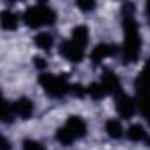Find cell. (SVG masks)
<instances>
[{
    "label": "cell",
    "mask_w": 150,
    "mask_h": 150,
    "mask_svg": "<svg viewBox=\"0 0 150 150\" xmlns=\"http://www.w3.org/2000/svg\"><path fill=\"white\" fill-rule=\"evenodd\" d=\"M122 28H124V44H122V63L129 65L138 61L142 52V38L138 21L134 19V14H122Z\"/></svg>",
    "instance_id": "1"
},
{
    "label": "cell",
    "mask_w": 150,
    "mask_h": 150,
    "mask_svg": "<svg viewBox=\"0 0 150 150\" xmlns=\"http://www.w3.org/2000/svg\"><path fill=\"white\" fill-rule=\"evenodd\" d=\"M86 133H87L86 122L79 115H72V117H68V120L65 122V126H61L56 131V140L61 145H72L75 140L84 138Z\"/></svg>",
    "instance_id": "2"
},
{
    "label": "cell",
    "mask_w": 150,
    "mask_h": 150,
    "mask_svg": "<svg viewBox=\"0 0 150 150\" xmlns=\"http://www.w3.org/2000/svg\"><path fill=\"white\" fill-rule=\"evenodd\" d=\"M23 21L30 28H40V26H51L56 21V12L47 5H35L28 7L23 14Z\"/></svg>",
    "instance_id": "3"
},
{
    "label": "cell",
    "mask_w": 150,
    "mask_h": 150,
    "mask_svg": "<svg viewBox=\"0 0 150 150\" xmlns=\"http://www.w3.org/2000/svg\"><path fill=\"white\" fill-rule=\"evenodd\" d=\"M38 82H40L42 89L45 91V94H49L51 98H65L70 93V84H68L67 77L42 74L38 77Z\"/></svg>",
    "instance_id": "4"
},
{
    "label": "cell",
    "mask_w": 150,
    "mask_h": 150,
    "mask_svg": "<svg viewBox=\"0 0 150 150\" xmlns=\"http://www.w3.org/2000/svg\"><path fill=\"white\" fill-rule=\"evenodd\" d=\"M59 54L63 56V58H67L68 61H72V63H80L82 59H84V47H80V45H77L75 42L72 40H65V42H61V45H59Z\"/></svg>",
    "instance_id": "5"
},
{
    "label": "cell",
    "mask_w": 150,
    "mask_h": 150,
    "mask_svg": "<svg viewBox=\"0 0 150 150\" xmlns=\"http://www.w3.org/2000/svg\"><path fill=\"white\" fill-rule=\"evenodd\" d=\"M115 108H117V113L122 119H129V117H133V113L136 110V103L127 94L120 93V94L115 96Z\"/></svg>",
    "instance_id": "6"
},
{
    "label": "cell",
    "mask_w": 150,
    "mask_h": 150,
    "mask_svg": "<svg viewBox=\"0 0 150 150\" xmlns=\"http://www.w3.org/2000/svg\"><path fill=\"white\" fill-rule=\"evenodd\" d=\"M101 86L105 87L107 94L117 96V94L124 93V91H122V82H120V79L113 74L112 70H105V72H103V75H101Z\"/></svg>",
    "instance_id": "7"
},
{
    "label": "cell",
    "mask_w": 150,
    "mask_h": 150,
    "mask_svg": "<svg viewBox=\"0 0 150 150\" xmlns=\"http://www.w3.org/2000/svg\"><path fill=\"white\" fill-rule=\"evenodd\" d=\"M119 52L117 45H112V44H98L93 51H91V59L94 65H100L103 59L110 58V56H115Z\"/></svg>",
    "instance_id": "8"
},
{
    "label": "cell",
    "mask_w": 150,
    "mask_h": 150,
    "mask_svg": "<svg viewBox=\"0 0 150 150\" xmlns=\"http://www.w3.org/2000/svg\"><path fill=\"white\" fill-rule=\"evenodd\" d=\"M12 110H14V113L19 117V119H30L32 115H33V112H35V107H33V101L30 100V98H18L14 103H12Z\"/></svg>",
    "instance_id": "9"
},
{
    "label": "cell",
    "mask_w": 150,
    "mask_h": 150,
    "mask_svg": "<svg viewBox=\"0 0 150 150\" xmlns=\"http://www.w3.org/2000/svg\"><path fill=\"white\" fill-rule=\"evenodd\" d=\"M19 25V16L12 11H2L0 12V26L2 30H7V32H12L16 30Z\"/></svg>",
    "instance_id": "10"
},
{
    "label": "cell",
    "mask_w": 150,
    "mask_h": 150,
    "mask_svg": "<svg viewBox=\"0 0 150 150\" xmlns=\"http://www.w3.org/2000/svg\"><path fill=\"white\" fill-rule=\"evenodd\" d=\"M136 89L138 93H150V59L145 63L136 79Z\"/></svg>",
    "instance_id": "11"
},
{
    "label": "cell",
    "mask_w": 150,
    "mask_h": 150,
    "mask_svg": "<svg viewBox=\"0 0 150 150\" xmlns=\"http://www.w3.org/2000/svg\"><path fill=\"white\" fill-rule=\"evenodd\" d=\"M72 42H75L77 45H80V47H86L87 45V42H89V30L86 28V26H75L74 30H72V38H70Z\"/></svg>",
    "instance_id": "12"
},
{
    "label": "cell",
    "mask_w": 150,
    "mask_h": 150,
    "mask_svg": "<svg viewBox=\"0 0 150 150\" xmlns=\"http://www.w3.org/2000/svg\"><path fill=\"white\" fill-rule=\"evenodd\" d=\"M134 103H136L140 113L145 115L147 120H150V93H138Z\"/></svg>",
    "instance_id": "13"
},
{
    "label": "cell",
    "mask_w": 150,
    "mask_h": 150,
    "mask_svg": "<svg viewBox=\"0 0 150 150\" xmlns=\"http://www.w3.org/2000/svg\"><path fill=\"white\" fill-rule=\"evenodd\" d=\"M14 110H12V105L9 101H5L2 96H0V122L4 124H11L14 120Z\"/></svg>",
    "instance_id": "14"
},
{
    "label": "cell",
    "mask_w": 150,
    "mask_h": 150,
    "mask_svg": "<svg viewBox=\"0 0 150 150\" xmlns=\"http://www.w3.org/2000/svg\"><path fill=\"white\" fill-rule=\"evenodd\" d=\"M105 131H107V134L113 138V140H119V138H122V134H124V129H122V124L119 122V120H108L107 124H105Z\"/></svg>",
    "instance_id": "15"
},
{
    "label": "cell",
    "mask_w": 150,
    "mask_h": 150,
    "mask_svg": "<svg viewBox=\"0 0 150 150\" xmlns=\"http://www.w3.org/2000/svg\"><path fill=\"white\" fill-rule=\"evenodd\" d=\"M127 138L131 142H143V140H147V131L143 129L142 124H133L127 129Z\"/></svg>",
    "instance_id": "16"
},
{
    "label": "cell",
    "mask_w": 150,
    "mask_h": 150,
    "mask_svg": "<svg viewBox=\"0 0 150 150\" xmlns=\"http://www.w3.org/2000/svg\"><path fill=\"white\" fill-rule=\"evenodd\" d=\"M35 44H37L38 49H42V51H51V47H52V44H54V38H52L51 33L42 32V33H37Z\"/></svg>",
    "instance_id": "17"
},
{
    "label": "cell",
    "mask_w": 150,
    "mask_h": 150,
    "mask_svg": "<svg viewBox=\"0 0 150 150\" xmlns=\"http://www.w3.org/2000/svg\"><path fill=\"white\" fill-rule=\"evenodd\" d=\"M86 94H89L93 100H101V98L107 96V91L101 86V82H94V84H91V86L86 87Z\"/></svg>",
    "instance_id": "18"
},
{
    "label": "cell",
    "mask_w": 150,
    "mask_h": 150,
    "mask_svg": "<svg viewBox=\"0 0 150 150\" xmlns=\"http://www.w3.org/2000/svg\"><path fill=\"white\" fill-rule=\"evenodd\" d=\"M77 7L84 12H91L96 7V0H77Z\"/></svg>",
    "instance_id": "19"
},
{
    "label": "cell",
    "mask_w": 150,
    "mask_h": 150,
    "mask_svg": "<svg viewBox=\"0 0 150 150\" xmlns=\"http://www.w3.org/2000/svg\"><path fill=\"white\" fill-rule=\"evenodd\" d=\"M23 150H45L38 142H33V140H25L23 143Z\"/></svg>",
    "instance_id": "20"
},
{
    "label": "cell",
    "mask_w": 150,
    "mask_h": 150,
    "mask_svg": "<svg viewBox=\"0 0 150 150\" xmlns=\"http://www.w3.org/2000/svg\"><path fill=\"white\" fill-rule=\"evenodd\" d=\"M70 93L82 98V96H86V87H82L80 84H70Z\"/></svg>",
    "instance_id": "21"
},
{
    "label": "cell",
    "mask_w": 150,
    "mask_h": 150,
    "mask_svg": "<svg viewBox=\"0 0 150 150\" xmlns=\"http://www.w3.org/2000/svg\"><path fill=\"white\" fill-rule=\"evenodd\" d=\"M11 149H12V145H11L9 138H5V136L0 134V150H11Z\"/></svg>",
    "instance_id": "22"
},
{
    "label": "cell",
    "mask_w": 150,
    "mask_h": 150,
    "mask_svg": "<svg viewBox=\"0 0 150 150\" xmlns=\"http://www.w3.org/2000/svg\"><path fill=\"white\" fill-rule=\"evenodd\" d=\"M33 61H35V65H37L38 68H45V67H47V63L44 61V58H35Z\"/></svg>",
    "instance_id": "23"
},
{
    "label": "cell",
    "mask_w": 150,
    "mask_h": 150,
    "mask_svg": "<svg viewBox=\"0 0 150 150\" xmlns=\"http://www.w3.org/2000/svg\"><path fill=\"white\" fill-rule=\"evenodd\" d=\"M145 11H147V18H149V21H150V0H147V7H145Z\"/></svg>",
    "instance_id": "24"
},
{
    "label": "cell",
    "mask_w": 150,
    "mask_h": 150,
    "mask_svg": "<svg viewBox=\"0 0 150 150\" xmlns=\"http://www.w3.org/2000/svg\"><path fill=\"white\" fill-rule=\"evenodd\" d=\"M37 2H40V4H45V2H49V0H37Z\"/></svg>",
    "instance_id": "25"
},
{
    "label": "cell",
    "mask_w": 150,
    "mask_h": 150,
    "mask_svg": "<svg viewBox=\"0 0 150 150\" xmlns=\"http://www.w3.org/2000/svg\"><path fill=\"white\" fill-rule=\"evenodd\" d=\"M9 2H19V0H9Z\"/></svg>",
    "instance_id": "26"
},
{
    "label": "cell",
    "mask_w": 150,
    "mask_h": 150,
    "mask_svg": "<svg viewBox=\"0 0 150 150\" xmlns=\"http://www.w3.org/2000/svg\"><path fill=\"white\" fill-rule=\"evenodd\" d=\"M149 122H150V120H149Z\"/></svg>",
    "instance_id": "27"
}]
</instances>
